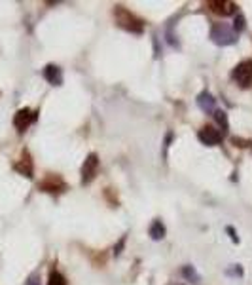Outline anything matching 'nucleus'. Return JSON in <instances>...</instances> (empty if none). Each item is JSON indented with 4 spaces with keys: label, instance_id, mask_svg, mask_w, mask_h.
Wrapping results in <instances>:
<instances>
[{
    "label": "nucleus",
    "instance_id": "obj_1",
    "mask_svg": "<svg viewBox=\"0 0 252 285\" xmlns=\"http://www.w3.org/2000/svg\"><path fill=\"white\" fill-rule=\"evenodd\" d=\"M116 21H118V25L123 27L125 31H131V33H143V21L139 19V17H135L131 12H127L125 8H116Z\"/></svg>",
    "mask_w": 252,
    "mask_h": 285
},
{
    "label": "nucleus",
    "instance_id": "obj_2",
    "mask_svg": "<svg viewBox=\"0 0 252 285\" xmlns=\"http://www.w3.org/2000/svg\"><path fill=\"white\" fill-rule=\"evenodd\" d=\"M211 38L215 40L218 46H228V44H233L235 42V31L228 27L226 23H216L211 31Z\"/></svg>",
    "mask_w": 252,
    "mask_h": 285
},
{
    "label": "nucleus",
    "instance_id": "obj_3",
    "mask_svg": "<svg viewBox=\"0 0 252 285\" xmlns=\"http://www.w3.org/2000/svg\"><path fill=\"white\" fill-rule=\"evenodd\" d=\"M233 80L239 84L241 87H249L252 86V61H241L235 69H233Z\"/></svg>",
    "mask_w": 252,
    "mask_h": 285
},
{
    "label": "nucleus",
    "instance_id": "obj_4",
    "mask_svg": "<svg viewBox=\"0 0 252 285\" xmlns=\"http://www.w3.org/2000/svg\"><path fill=\"white\" fill-rule=\"evenodd\" d=\"M97 169H99V158L97 154H89L82 165V183H91L95 179Z\"/></svg>",
    "mask_w": 252,
    "mask_h": 285
},
{
    "label": "nucleus",
    "instance_id": "obj_5",
    "mask_svg": "<svg viewBox=\"0 0 252 285\" xmlns=\"http://www.w3.org/2000/svg\"><path fill=\"white\" fill-rule=\"evenodd\" d=\"M207 6L218 15H233V13H237V4L228 2V0H209Z\"/></svg>",
    "mask_w": 252,
    "mask_h": 285
},
{
    "label": "nucleus",
    "instance_id": "obj_6",
    "mask_svg": "<svg viewBox=\"0 0 252 285\" xmlns=\"http://www.w3.org/2000/svg\"><path fill=\"white\" fill-rule=\"evenodd\" d=\"M35 120H36V112H33L31 109H21V111H17L15 118H13V125H15L19 131H25Z\"/></svg>",
    "mask_w": 252,
    "mask_h": 285
},
{
    "label": "nucleus",
    "instance_id": "obj_7",
    "mask_svg": "<svg viewBox=\"0 0 252 285\" xmlns=\"http://www.w3.org/2000/svg\"><path fill=\"white\" fill-rule=\"evenodd\" d=\"M199 141L203 145H207V147H215V145H218L222 141V133L213 125H205L203 129L199 131Z\"/></svg>",
    "mask_w": 252,
    "mask_h": 285
},
{
    "label": "nucleus",
    "instance_id": "obj_8",
    "mask_svg": "<svg viewBox=\"0 0 252 285\" xmlns=\"http://www.w3.org/2000/svg\"><path fill=\"white\" fill-rule=\"evenodd\" d=\"M44 78L48 80L49 84H53V86H61L63 84V73H61L59 67H55V65H48L44 69Z\"/></svg>",
    "mask_w": 252,
    "mask_h": 285
},
{
    "label": "nucleus",
    "instance_id": "obj_9",
    "mask_svg": "<svg viewBox=\"0 0 252 285\" xmlns=\"http://www.w3.org/2000/svg\"><path fill=\"white\" fill-rule=\"evenodd\" d=\"M15 169L21 175H25V177H33V160H31V156L27 152L23 154V158L15 163Z\"/></svg>",
    "mask_w": 252,
    "mask_h": 285
},
{
    "label": "nucleus",
    "instance_id": "obj_10",
    "mask_svg": "<svg viewBox=\"0 0 252 285\" xmlns=\"http://www.w3.org/2000/svg\"><path fill=\"white\" fill-rule=\"evenodd\" d=\"M197 105L201 107V111L205 112H213L215 111V105H216V101L215 97L211 95V93H207V91H203L199 97H197Z\"/></svg>",
    "mask_w": 252,
    "mask_h": 285
},
{
    "label": "nucleus",
    "instance_id": "obj_11",
    "mask_svg": "<svg viewBox=\"0 0 252 285\" xmlns=\"http://www.w3.org/2000/svg\"><path fill=\"white\" fill-rule=\"evenodd\" d=\"M61 181L59 179H55V177H49V179H46L42 185H40V188L42 190H46V192H57V188H61Z\"/></svg>",
    "mask_w": 252,
    "mask_h": 285
},
{
    "label": "nucleus",
    "instance_id": "obj_12",
    "mask_svg": "<svg viewBox=\"0 0 252 285\" xmlns=\"http://www.w3.org/2000/svg\"><path fill=\"white\" fill-rule=\"evenodd\" d=\"M150 236L154 240H161L165 236V226L161 224V221H154V224L150 226Z\"/></svg>",
    "mask_w": 252,
    "mask_h": 285
},
{
    "label": "nucleus",
    "instance_id": "obj_13",
    "mask_svg": "<svg viewBox=\"0 0 252 285\" xmlns=\"http://www.w3.org/2000/svg\"><path fill=\"white\" fill-rule=\"evenodd\" d=\"M48 285H67V280H65L59 272H51Z\"/></svg>",
    "mask_w": 252,
    "mask_h": 285
},
{
    "label": "nucleus",
    "instance_id": "obj_14",
    "mask_svg": "<svg viewBox=\"0 0 252 285\" xmlns=\"http://www.w3.org/2000/svg\"><path fill=\"white\" fill-rule=\"evenodd\" d=\"M215 118H216V120H218V124L222 125L224 129H228V116H226V112L215 111Z\"/></svg>",
    "mask_w": 252,
    "mask_h": 285
},
{
    "label": "nucleus",
    "instance_id": "obj_15",
    "mask_svg": "<svg viewBox=\"0 0 252 285\" xmlns=\"http://www.w3.org/2000/svg\"><path fill=\"white\" fill-rule=\"evenodd\" d=\"M243 29H245V17H243V13H237V15H235V21H233V31L241 33Z\"/></svg>",
    "mask_w": 252,
    "mask_h": 285
},
{
    "label": "nucleus",
    "instance_id": "obj_16",
    "mask_svg": "<svg viewBox=\"0 0 252 285\" xmlns=\"http://www.w3.org/2000/svg\"><path fill=\"white\" fill-rule=\"evenodd\" d=\"M184 276H186V278H193L195 282H199V276L193 272V268H190V266H188V268H184Z\"/></svg>",
    "mask_w": 252,
    "mask_h": 285
}]
</instances>
